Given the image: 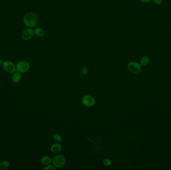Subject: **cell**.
<instances>
[{"label":"cell","instance_id":"obj_1","mask_svg":"<svg viewBox=\"0 0 171 170\" xmlns=\"http://www.w3.org/2000/svg\"><path fill=\"white\" fill-rule=\"evenodd\" d=\"M38 21V18L37 15L32 11L26 13L23 17L24 25L30 28H32L37 25Z\"/></svg>","mask_w":171,"mask_h":170},{"label":"cell","instance_id":"obj_2","mask_svg":"<svg viewBox=\"0 0 171 170\" xmlns=\"http://www.w3.org/2000/svg\"><path fill=\"white\" fill-rule=\"evenodd\" d=\"M52 164L55 168H60L65 165L66 159L63 155H56L52 159Z\"/></svg>","mask_w":171,"mask_h":170},{"label":"cell","instance_id":"obj_3","mask_svg":"<svg viewBox=\"0 0 171 170\" xmlns=\"http://www.w3.org/2000/svg\"><path fill=\"white\" fill-rule=\"evenodd\" d=\"M30 65L28 61L21 60L18 62L16 65V71L18 73H23L29 71Z\"/></svg>","mask_w":171,"mask_h":170},{"label":"cell","instance_id":"obj_4","mask_svg":"<svg viewBox=\"0 0 171 170\" xmlns=\"http://www.w3.org/2000/svg\"><path fill=\"white\" fill-rule=\"evenodd\" d=\"M128 71L132 73L137 74L140 72L141 70V65L136 61H131L127 65Z\"/></svg>","mask_w":171,"mask_h":170},{"label":"cell","instance_id":"obj_5","mask_svg":"<svg viewBox=\"0 0 171 170\" xmlns=\"http://www.w3.org/2000/svg\"><path fill=\"white\" fill-rule=\"evenodd\" d=\"M95 98L90 95H86L82 98V103L86 107H92L95 104Z\"/></svg>","mask_w":171,"mask_h":170},{"label":"cell","instance_id":"obj_6","mask_svg":"<svg viewBox=\"0 0 171 170\" xmlns=\"http://www.w3.org/2000/svg\"><path fill=\"white\" fill-rule=\"evenodd\" d=\"M35 32L32 28H28L25 29L22 33L21 38L23 40H28L33 38L34 36Z\"/></svg>","mask_w":171,"mask_h":170},{"label":"cell","instance_id":"obj_7","mask_svg":"<svg viewBox=\"0 0 171 170\" xmlns=\"http://www.w3.org/2000/svg\"><path fill=\"white\" fill-rule=\"evenodd\" d=\"M2 65L4 71L7 73H15L16 71V66L12 61L10 60L4 61Z\"/></svg>","mask_w":171,"mask_h":170},{"label":"cell","instance_id":"obj_8","mask_svg":"<svg viewBox=\"0 0 171 170\" xmlns=\"http://www.w3.org/2000/svg\"><path fill=\"white\" fill-rule=\"evenodd\" d=\"M63 147L62 144L60 143H55L53 144L50 147V150L52 153L57 154L59 153L62 150Z\"/></svg>","mask_w":171,"mask_h":170},{"label":"cell","instance_id":"obj_9","mask_svg":"<svg viewBox=\"0 0 171 170\" xmlns=\"http://www.w3.org/2000/svg\"><path fill=\"white\" fill-rule=\"evenodd\" d=\"M40 161L42 164L46 166L51 163L52 160L50 158V157L48 156H44L41 158Z\"/></svg>","mask_w":171,"mask_h":170},{"label":"cell","instance_id":"obj_10","mask_svg":"<svg viewBox=\"0 0 171 170\" xmlns=\"http://www.w3.org/2000/svg\"><path fill=\"white\" fill-rule=\"evenodd\" d=\"M12 79L13 82L15 83H17L18 82H19L21 79V73H18V72L14 73L12 75Z\"/></svg>","mask_w":171,"mask_h":170},{"label":"cell","instance_id":"obj_11","mask_svg":"<svg viewBox=\"0 0 171 170\" xmlns=\"http://www.w3.org/2000/svg\"><path fill=\"white\" fill-rule=\"evenodd\" d=\"M10 163L8 161H2L0 162V170H6L9 168Z\"/></svg>","mask_w":171,"mask_h":170},{"label":"cell","instance_id":"obj_12","mask_svg":"<svg viewBox=\"0 0 171 170\" xmlns=\"http://www.w3.org/2000/svg\"><path fill=\"white\" fill-rule=\"evenodd\" d=\"M150 62V58L148 56H143L140 60V65L141 66L145 67L148 65Z\"/></svg>","mask_w":171,"mask_h":170},{"label":"cell","instance_id":"obj_13","mask_svg":"<svg viewBox=\"0 0 171 170\" xmlns=\"http://www.w3.org/2000/svg\"><path fill=\"white\" fill-rule=\"evenodd\" d=\"M34 32H35V34H36L37 36L40 37V38L44 36L45 34L44 30L41 28H36L34 30Z\"/></svg>","mask_w":171,"mask_h":170},{"label":"cell","instance_id":"obj_14","mask_svg":"<svg viewBox=\"0 0 171 170\" xmlns=\"http://www.w3.org/2000/svg\"><path fill=\"white\" fill-rule=\"evenodd\" d=\"M53 139L54 141L56 143H61L62 141H63V139L62 136L60 135V134H54L53 136Z\"/></svg>","mask_w":171,"mask_h":170},{"label":"cell","instance_id":"obj_15","mask_svg":"<svg viewBox=\"0 0 171 170\" xmlns=\"http://www.w3.org/2000/svg\"><path fill=\"white\" fill-rule=\"evenodd\" d=\"M103 164L106 166H109L111 164V161L108 158H105L103 160Z\"/></svg>","mask_w":171,"mask_h":170},{"label":"cell","instance_id":"obj_16","mask_svg":"<svg viewBox=\"0 0 171 170\" xmlns=\"http://www.w3.org/2000/svg\"><path fill=\"white\" fill-rule=\"evenodd\" d=\"M55 167L53 165H48L44 168V170H55Z\"/></svg>","mask_w":171,"mask_h":170},{"label":"cell","instance_id":"obj_17","mask_svg":"<svg viewBox=\"0 0 171 170\" xmlns=\"http://www.w3.org/2000/svg\"><path fill=\"white\" fill-rule=\"evenodd\" d=\"M81 72H82V75H87L88 73V69H87V67H86V66H83Z\"/></svg>","mask_w":171,"mask_h":170},{"label":"cell","instance_id":"obj_18","mask_svg":"<svg viewBox=\"0 0 171 170\" xmlns=\"http://www.w3.org/2000/svg\"><path fill=\"white\" fill-rule=\"evenodd\" d=\"M153 1L157 5H160L163 3V0H153Z\"/></svg>","mask_w":171,"mask_h":170},{"label":"cell","instance_id":"obj_19","mask_svg":"<svg viewBox=\"0 0 171 170\" xmlns=\"http://www.w3.org/2000/svg\"><path fill=\"white\" fill-rule=\"evenodd\" d=\"M140 1L144 3H148L151 2L152 0H140Z\"/></svg>","mask_w":171,"mask_h":170},{"label":"cell","instance_id":"obj_20","mask_svg":"<svg viewBox=\"0 0 171 170\" xmlns=\"http://www.w3.org/2000/svg\"><path fill=\"white\" fill-rule=\"evenodd\" d=\"M3 62H3V60H2V59H0V66H1V65H3Z\"/></svg>","mask_w":171,"mask_h":170}]
</instances>
